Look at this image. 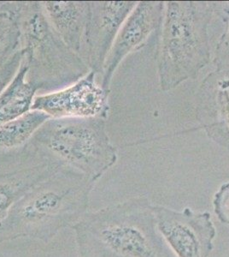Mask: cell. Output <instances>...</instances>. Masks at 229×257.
<instances>
[{
  "label": "cell",
  "instance_id": "277c9868",
  "mask_svg": "<svg viewBox=\"0 0 229 257\" xmlns=\"http://www.w3.org/2000/svg\"><path fill=\"white\" fill-rule=\"evenodd\" d=\"M19 24L27 81L37 92L60 90L90 72L81 56L68 47L51 25L42 2H19Z\"/></svg>",
  "mask_w": 229,
  "mask_h": 257
},
{
  "label": "cell",
  "instance_id": "2e32d148",
  "mask_svg": "<svg viewBox=\"0 0 229 257\" xmlns=\"http://www.w3.org/2000/svg\"><path fill=\"white\" fill-rule=\"evenodd\" d=\"M220 18L223 19L226 26L217 41L213 63L216 70H229V6Z\"/></svg>",
  "mask_w": 229,
  "mask_h": 257
},
{
  "label": "cell",
  "instance_id": "5bb4252c",
  "mask_svg": "<svg viewBox=\"0 0 229 257\" xmlns=\"http://www.w3.org/2000/svg\"><path fill=\"white\" fill-rule=\"evenodd\" d=\"M51 117L37 110L0 126V157L25 146L34 135Z\"/></svg>",
  "mask_w": 229,
  "mask_h": 257
},
{
  "label": "cell",
  "instance_id": "4fadbf2b",
  "mask_svg": "<svg viewBox=\"0 0 229 257\" xmlns=\"http://www.w3.org/2000/svg\"><path fill=\"white\" fill-rule=\"evenodd\" d=\"M28 66L23 60L14 79L0 95V126L32 110L37 90L27 81Z\"/></svg>",
  "mask_w": 229,
  "mask_h": 257
},
{
  "label": "cell",
  "instance_id": "9a60e30c",
  "mask_svg": "<svg viewBox=\"0 0 229 257\" xmlns=\"http://www.w3.org/2000/svg\"><path fill=\"white\" fill-rule=\"evenodd\" d=\"M19 2H3L0 7V67L21 50Z\"/></svg>",
  "mask_w": 229,
  "mask_h": 257
},
{
  "label": "cell",
  "instance_id": "ba28073f",
  "mask_svg": "<svg viewBox=\"0 0 229 257\" xmlns=\"http://www.w3.org/2000/svg\"><path fill=\"white\" fill-rule=\"evenodd\" d=\"M90 71L77 82L60 90L36 95L32 110L41 111L51 118L100 117L107 119L109 94L96 82Z\"/></svg>",
  "mask_w": 229,
  "mask_h": 257
},
{
  "label": "cell",
  "instance_id": "3957f363",
  "mask_svg": "<svg viewBox=\"0 0 229 257\" xmlns=\"http://www.w3.org/2000/svg\"><path fill=\"white\" fill-rule=\"evenodd\" d=\"M219 2H164L157 50L160 88L172 90L194 80L211 59L209 26Z\"/></svg>",
  "mask_w": 229,
  "mask_h": 257
},
{
  "label": "cell",
  "instance_id": "7a4b0ae2",
  "mask_svg": "<svg viewBox=\"0 0 229 257\" xmlns=\"http://www.w3.org/2000/svg\"><path fill=\"white\" fill-rule=\"evenodd\" d=\"M72 228L80 257H168L153 205L144 196L87 211Z\"/></svg>",
  "mask_w": 229,
  "mask_h": 257
},
{
  "label": "cell",
  "instance_id": "8fae6325",
  "mask_svg": "<svg viewBox=\"0 0 229 257\" xmlns=\"http://www.w3.org/2000/svg\"><path fill=\"white\" fill-rule=\"evenodd\" d=\"M196 117L206 134L229 149V70H216L201 83L196 98Z\"/></svg>",
  "mask_w": 229,
  "mask_h": 257
},
{
  "label": "cell",
  "instance_id": "e0dca14e",
  "mask_svg": "<svg viewBox=\"0 0 229 257\" xmlns=\"http://www.w3.org/2000/svg\"><path fill=\"white\" fill-rule=\"evenodd\" d=\"M212 204L219 221L229 226V181L224 183L215 193Z\"/></svg>",
  "mask_w": 229,
  "mask_h": 257
},
{
  "label": "cell",
  "instance_id": "6da1fadb",
  "mask_svg": "<svg viewBox=\"0 0 229 257\" xmlns=\"http://www.w3.org/2000/svg\"><path fill=\"white\" fill-rule=\"evenodd\" d=\"M96 182L64 167L40 182L0 219V243L22 237L48 242L87 213Z\"/></svg>",
  "mask_w": 229,
  "mask_h": 257
},
{
  "label": "cell",
  "instance_id": "5b68a950",
  "mask_svg": "<svg viewBox=\"0 0 229 257\" xmlns=\"http://www.w3.org/2000/svg\"><path fill=\"white\" fill-rule=\"evenodd\" d=\"M29 144L62 164L97 182L117 161L106 119L100 117L50 118Z\"/></svg>",
  "mask_w": 229,
  "mask_h": 257
},
{
  "label": "cell",
  "instance_id": "7c38bea8",
  "mask_svg": "<svg viewBox=\"0 0 229 257\" xmlns=\"http://www.w3.org/2000/svg\"><path fill=\"white\" fill-rule=\"evenodd\" d=\"M42 6L56 32L68 47L81 56L90 14V2L45 1Z\"/></svg>",
  "mask_w": 229,
  "mask_h": 257
},
{
  "label": "cell",
  "instance_id": "d6986e66",
  "mask_svg": "<svg viewBox=\"0 0 229 257\" xmlns=\"http://www.w3.org/2000/svg\"><path fill=\"white\" fill-rule=\"evenodd\" d=\"M226 257H229V248L227 249V252H226Z\"/></svg>",
  "mask_w": 229,
  "mask_h": 257
},
{
  "label": "cell",
  "instance_id": "52a82bcc",
  "mask_svg": "<svg viewBox=\"0 0 229 257\" xmlns=\"http://www.w3.org/2000/svg\"><path fill=\"white\" fill-rule=\"evenodd\" d=\"M63 167L29 143L0 157V219L30 189Z\"/></svg>",
  "mask_w": 229,
  "mask_h": 257
},
{
  "label": "cell",
  "instance_id": "8992f818",
  "mask_svg": "<svg viewBox=\"0 0 229 257\" xmlns=\"http://www.w3.org/2000/svg\"><path fill=\"white\" fill-rule=\"evenodd\" d=\"M157 230L176 257H209L216 230L208 212L153 205Z\"/></svg>",
  "mask_w": 229,
  "mask_h": 257
},
{
  "label": "cell",
  "instance_id": "30bf717a",
  "mask_svg": "<svg viewBox=\"0 0 229 257\" xmlns=\"http://www.w3.org/2000/svg\"><path fill=\"white\" fill-rule=\"evenodd\" d=\"M137 4L134 1L90 2V14L81 56L90 71L97 76L103 74L114 41Z\"/></svg>",
  "mask_w": 229,
  "mask_h": 257
},
{
  "label": "cell",
  "instance_id": "ffe728a7",
  "mask_svg": "<svg viewBox=\"0 0 229 257\" xmlns=\"http://www.w3.org/2000/svg\"><path fill=\"white\" fill-rule=\"evenodd\" d=\"M4 1H0V7L2 6V5H3Z\"/></svg>",
  "mask_w": 229,
  "mask_h": 257
},
{
  "label": "cell",
  "instance_id": "9c48e42d",
  "mask_svg": "<svg viewBox=\"0 0 229 257\" xmlns=\"http://www.w3.org/2000/svg\"><path fill=\"white\" fill-rule=\"evenodd\" d=\"M164 2H138L120 30L110 49L102 74L101 87L110 93L114 74L127 56L141 49L151 38L159 39Z\"/></svg>",
  "mask_w": 229,
  "mask_h": 257
},
{
  "label": "cell",
  "instance_id": "ac0fdd59",
  "mask_svg": "<svg viewBox=\"0 0 229 257\" xmlns=\"http://www.w3.org/2000/svg\"><path fill=\"white\" fill-rule=\"evenodd\" d=\"M24 60V53L20 50L9 61L0 67V95L6 90L10 83L14 79Z\"/></svg>",
  "mask_w": 229,
  "mask_h": 257
}]
</instances>
